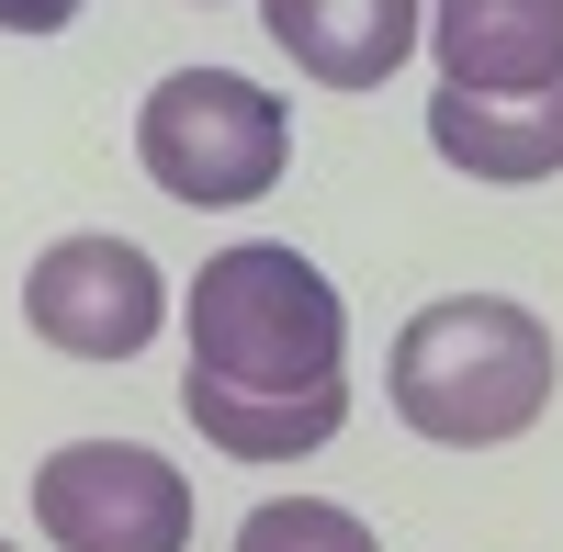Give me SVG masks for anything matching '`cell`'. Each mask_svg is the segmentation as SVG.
Instances as JSON below:
<instances>
[{
    "label": "cell",
    "instance_id": "6da1fadb",
    "mask_svg": "<svg viewBox=\"0 0 563 552\" xmlns=\"http://www.w3.org/2000/svg\"><path fill=\"white\" fill-rule=\"evenodd\" d=\"M180 418L225 463H305L350 429V305L305 249H214L192 283Z\"/></svg>",
    "mask_w": 563,
    "mask_h": 552
},
{
    "label": "cell",
    "instance_id": "7a4b0ae2",
    "mask_svg": "<svg viewBox=\"0 0 563 552\" xmlns=\"http://www.w3.org/2000/svg\"><path fill=\"white\" fill-rule=\"evenodd\" d=\"M395 418L440 451H496L552 406V328L507 294H440L395 328Z\"/></svg>",
    "mask_w": 563,
    "mask_h": 552
},
{
    "label": "cell",
    "instance_id": "3957f363",
    "mask_svg": "<svg viewBox=\"0 0 563 552\" xmlns=\"http://www.w3.org/2000/svg\"><path fill=\"white\" fill-rule=\"evenodd\" d=\"M135 158L169 203H260L294 158V113L238 68H169L135 113Z\"/></svg>",
    "mask_w": 563,
    "mask_h": 552
},
{
    "label": "cell",
    "instance_id": "277c9868",
    "mask_svg": "<svg viewBox=\"0 0 563 552\" xmlns=\"http://www.w3.org/2000/svg\"><path fill=\"white\" fill-rule=\"evenodd\" d=\"M34 530L57 552H180L192 541V485L147 440H68L34 463Z\"/></svg>",
    "mask_w": 563,
    "mask_h": 552
},
{
    "label": "cell",
    "instance_id": "5b68a950",
    "mask_svg": "<svg viewBox=\"0 0 563 552\" xmlns=\"http://www.w3.org/2000/svg\"><path fill=\"white\" fill-rule=\"evenodd\" d=\"M23 316L68 361H135L158 339V316H169V283H158V260L135 238H57L34 260V283H23Z\"/></svg>",
    "mask_w": 563,
    "mask_h": 552
},
{
    "label": "cell",
    "instance_id": "8992f818",
    "mask_svg": "<svg viewBox=\"0 0 563 552\" xmlns=\"http://www.w3.org/2000/svg\"><path fill=\"white\" fill-rule=\"evenodd\" d=\"M271 45L327 90H384L406 68V45L429 34V0H260Z\"/></svg>",
    "mask_w": 563,
    "mask_h": 552
},
{
    "label": "cell",
    "instance_id": "52a82bcc",
    "mask_svg": "<svg viewBox=\"0 0 563 552\" xmlns=\"http://www.w3.org/2000/svg\"><path fill=\"white\" fill-rule=\"evenodd\" d=\"M440 90H552L563 79V0H429Z\"/></svg>",
    "mask_w": 563,
    "mask_h": 552
},
{
    "label": "cell",
    "instance_id": "ba28073f",
    "mask_svg": "<svg viewBox=\"0 0 563 552\" xmlns=\"http://www.w3.org/2000/svg\"><path fill=\"white\" fill-rule=\"evenodd\" d=\"M429 147L474 180H552L563 169V79L552 90H440Z\"/></svg>",
    "mask_w": 563,
    "mask_h": 552
},
{
    "label": "cell",
    "instance_id": "9c48e42d",
    "mask_svg": "<svg viewBox=\"0 0 563 552\" xmlns=\"http://www.w3.org/2000/svg\"><path fill=\"white\" fill-rule=\"evenodd\" d=\"M238 552H384L350 508H327V496H271V508L238 519Z\"/></svg>",
    "mask_w": 563,
    "mask_h": 552
},
{
    "label": "cell",
    "instance_id": "30bf717a",
    "mask_svg": "<svg viewBox=\"0 0 563 552\" xmlns=\"http://www.w3.org/2000/svg\"><path fill=\"white\" fill-rule=\"evenodd\" d=\"M79 23V0H0V34H57Z\"/></svg>",
    "mask_w": 563,
    "mask_h": 552
},
{
    "label": "cell",
    "instance_id": "8fae6325",
    "mask_svg": "<svg viewBox=\"0 0 563 552\" xmlns=\"http://www.w3.org/2000/svg\"><path fill=\"white\" fill-rule=\"evenodd\" d=\"M0 552H12V541H0Z\"/></svg>",
    "mask_w": 563,
    "mask_h": 552
}]
</instances>
